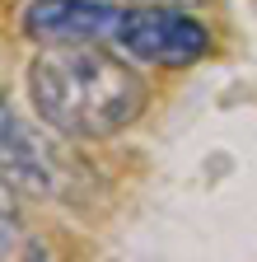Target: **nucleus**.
<instances>
[{
  "label": "nucleus",
  "mask_w": 257,
  "mask_h": 262,
  "mask_svg": "<svg viewBox=\"0 0 257 262\" xmlns=\"http://www.w3.org/2000/svg\"><path fill=\"white\" fill-rule=\"evenodd\" d=\"M28 103L61 136L99 141L141 117L145 80L99 42H61L28 61Z\"/></svg>",
  "instance_id": "obj_1"
},
{
  "label": "nucleus",
  "mask_w": 257,
  "mask_h": 262,
  "mask_svg": "<svg viewBox=\"0 0 257 262\" xmlns=\"http://www.w3.org/2000/svg\"><path fill=\"white\" fill-rule=\"evenodd\" d=\"M112 42L131 56V61H150V66H192L211 52V33L182 14L178 5H131L122 10V24L112 33Z\"/></svg>",
  "instance_id": "obj_2"
},
{
  "label": "nucleus",
  "mask_w": 257,
  "mask_h": 262,
  "mask_svg": "<svg viewBox=\"0 0 257 262\" xmlns=\"http://www.w3.org/2000/svg\"><path fill=\"white\" fill-rule=\"evenodd\" d=\"M0 159H5V183L10 192H33V196H71V164L47 141L38 136L28 122H19L14 108L0 113Z\"/></svg>",
  "instance_id": "obj_3"
},
{
  "label": "nucleus",
  "mask_w": 257,
  "mask_h": 262,
  "mask_svg": "<svg viewBox=\"0 0 257 262\" xmlns=\"http://www.w3.org/2000/svg\"><path fill=\"white\" fill-rule=\"evenodd\" d=\"M122 24V10H112L108 0H28L24 5V38L61 47V42H103L112 38Z\"/></svg>",
  "instance_id": "obj_4"
},
{
  "label": "nucleus",
  "mask_w": 257,
  "mask_h": 262,
  "mask_svg": "<svg viewBox=\"0 0 257 262\" xmlns=\"http://www.w3.org/2000/svg\"><path fill=\"white\" fill-rule=\"evenodd\" d=\"M126 5H178V10H192V5H206V0H126Z\"/></svg>",
  "instance_id": "obj_5"
}]
</instances>
